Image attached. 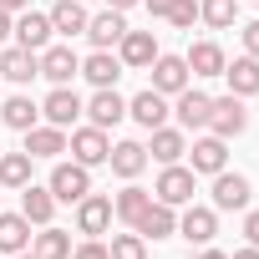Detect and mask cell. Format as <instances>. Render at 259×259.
<instances>
[{
  "label": "cell",
  "instance_id": "obj_22",
  "mask_svg": "<svg viewBox=\"0 0 259 259\" xmlns=\"http://www.w3.org/2000/svg\"><path fill=\"white\" fill-rule=\"evenodd\" d=\"M21 213H26L36 229H46V224L56 219V198H51V188H41V183H26V188H21Z\"/></svg>",
  "mask_w": 259,
  "mask_h": 259
},
{
  "label": "cell",
  "instance_id": "obj_40",
  "mask_svg": "<svg viewBox=\"0 0 259 259\" xmlns=\"http://www.w3.org/2000/svg\"><path fill=\"white\" fill-rule=\"evenodd\" d=\"M16 31V21H11V11H0V46H6V36Z\"/></svg>",
  "mask_w": 259,
  "mask_h": 259
},
{
  "label": "cell",
  "instance_id": "obj_31",
  "mask_svg": "<svg viewBox=\"0 0 259 259\" xmlns=\"http://www.w3.org/2000/svg\"><path fill=\"white\" fill-rule=\"evenodd\" d=\"M31 239H36V244H31L36 259H71V234H66V229H51V224H46V229L31 234Z\"/></svg>",
  "mask_w": 259,
  "mask_h": 259
},
{
  "label": "cell",
  "instance_id": "obj_41",
  "mask_svg": "<svg viewBox=\"0 0 259 259\" xmlns=\"http://www.w3.org/2000/svg\"><path fill=\"white\" fill-rule=\"evenodd\" d=\"M198 259H229V254H224V249H213V244H203V254H198Z\"/></svg>",
  "mask_w": 259,
  "mask_h": 259
},
{
  "label": "cell",
  "instance_id": "obj_34",
  "mask_svg": "<svg viewBox=\"0 0 259 259\" xmlns=\"http://www.w3.org/2000/svg\"><path fill=\"white\" fill-rule=\"evenodd\" d=\"M107 254H112V259H148V239H143L138 229H133V234H112Z\"/></svg>",
  "mask_w": 259,
  "mask_h": 259
},
{
  "label": "cell",
  "instance_id": "obj_44",
  "mask_svg": "<svg viewBox=\"0 0 259 259\" xmlns=\"http://www.w3.org/2000/svg\"><path fill=\"white\" fill-rule=\"evenodd\" d=\"M107 6H112V11H133L138 0H107Z\"/></svg>",
  "mask_w": 259,
  "mask_h": 259
},
{
  "label": "cell",
  "instance_id": "obj_29",
  "mask_svg": "<svg viewBox=\"0 0 259 259\" xmlns=\"http://www.w3.org/2000/svg\"><path fill=\"white\" fill-rule=\"evenodd\" d=\"M31 249V219L26 213H0V254Z\"/></svg>",
  "mask_w": 259,
  "mask_h": 259
},
{
  "label": "cell",
  "instance_id": "obj_36",
  "mask_svg": "<svg viewBox=\"0 0 259 259\" xmlns=\"http://www.w3.org/2000/svg\"><path fill=\"white\" fill-rule=\"evenodd\" d=\"M71 259H112V254L102 239H81V244H71Z\"/></svg>",
  "mask_w": 259,
  "mask_h": 259
},
{
  "label": "cell",
  "instance_id": "obj_46",
  "mask_svg": "<svg viewBox=\"0 0 259 259\" xmlns=\"http://www.w3.org/2000/svg\"><path fill=\"white\" fill-rule=\"evenodd\" d=\"M81 6H87V0H81Z\"/></svg>",
  "mask_w": 259,
  "mask_h": 259
},
{
  "label": "cell",
  "instance_id": "obj_7",
  "mask_svg": "<svg viewBox=\"0 0 259 259\" xmlns=\"http://www.w3.org/2000/svg\"><path fill=\"white\" fill-rule=\"evenodd\" d=\"M249 178L244 173H213V213H234V208H249Z\"/></svg>",
  "mask_w": 259,
  "mask_h": 259
},
{
  "label": "cell",
  "instance_id": "obj_25",
  "mask_svg": "<svg viewBox=\"0 0 259 259\" xmlns=\"http://www.w3.org/2000/svg\"><path fill=\"white\" fill-rule=\"evenodd\" d=\"M148 153L168 168V163H178L183 153H188V138H183V127H153V143H148Z\"/></svg>",
  "mask_w": 259,
  "mask_h": 259
},
{
  "label": "cell",
  "instance_id": "obj_28",
  "mask_svg": "<svg viewBox=\"0 0 259 259\" xmlns=\"http://www.w3.org/2000/svg\"><path fill=\"white\" fill-rule=\"evenodd\" d=\"M0 122H6L11 133H31V127L41 122V107L31 97H11V102H0Z\"/></svg>",
  "mask_w": 259,
  "mask_h": 259
},
{
  "label": "cell",
  "instance_id": "obj_13",
  "mask_svg": "<svg viewBox=\"0 0 259 259\" xmlns=\"http://www.w3.org/2000/svg\"><path fill=\"white\" fill-rule=\"evenodd\" d=\"M16 46H26V51H46L51 46V16H41V11H21V21H16Z\"/></svg>",
  "mask_w": 259,
  "mask_h": 259
},
{
  "label": "cell",
  "instance_id": "obj_27",
  "mask_svg": "<svg viewBox=\"0 0 259 259\" xmlns=\"http://www.w3.org/2000/svg\"><path fill=\"white\" fill-rule=\"evenodd\" d=\"M224 81H229L234 97H254V92H259V61H254V56L229 61V66H224Z\"/></svg>",
  "mask_w": 259,
  "mask_h": 259
},
{
  "label": "cell",
  "instance_id": "obj_18",
  "mask_svg": "<svg viewBox=\"0 0 259 259\" xmlns=\"http://www.w3.org/2000/svg\"><path fill=\"white\" fill-rule=\"evenodd\" d=\"M41 117H46L51 127H76V117H81V97H76L71 87H56V92L41 102Z\"/></svg>",
  "mask_w": 259,
  "mask_h": 259
},
{
  "label": "cell",
  "instance_id": "obj_19",
  "mask_svg": "<svg viewBox=\"0 0 259 259\" xmlns=\"http://www.w3.org/2000/svg\"><path fill=\"white\" fill-rule=\"evenodd\" d=\"M188 158H193V173H208V178H213V173L229 168V143L208 133V138H198V143L188 148Z\"/></svg>",
  "mask_w": 259,
  "mask_h": 259
},
{
  "label": "cell",
  "instance_id": "obj_6",
  "mask_svg": "<svg viewBox=\"0 0 259 259\" xmlns=\"http://www.w3.org/2000/svg\"><path fill=\"white\" fill-rule=\"evenodd\" d=\"M81 112H87L92 127H102V133H107V127H117V122L127 117V102L117 97V87H97L92 102H81Z\"/></svg>",
  "mask_w": 259,
  "mask_h": 259
},
{
  "label": "cell",
  "instance_id": "obj_45",
  "mask_svg": "<svg viewBox=\"0 0 259 259\" xmlns=\"http://www.w3.org/2000/svg\"><path fill=\"white\" fill-rule=\"evenodd\" d=\"M11 259H36V254H26V249H21V254H11Z\"/></svg>",
  "mask_w": 259,
  "mask_h": 259
},
{
  "label": "cell",
  "instance_id": "obj_4",
  "mask_svg": "<svg viewBox=\"0 0 259 259\" xmlns=\"http://www.w3.org/2000/svg\"><path fill=\"white\" fill-rule=\"evenodd\" d=\"M66 153H71V163H81V168H97V163H107V153H112V143H107V133L102 127H76V133L66 138Z\"/></svg>",
  "mask_w": 259,
  "mask_h": 259
},
{
  "label": "cell",
  "instance_id": "obj_39",
  "mask_svg": "<svg viewBox=\"0 0 259 259\" xmlns=\"http://www.w3.org/2000/svg\"><path fill=\"white\" fill-rule=\"evenodd\" d=\"M143 6H148V16H168V11H173V0H143Z\"/></svg>",
  "mask_w": 259,
  "mask_h": 259
},
{
  "label": "cell",
  "instance_id": "obj_8",
  "mask_svg": "<svg viewBox=\"0 0 259 259\" xmlns=\"http://www.w3.org/2000/svg\"><path fill=\"white\" fill-rule=\"evenodd\" d=\"M107 229H112V198H107V193H87V198L76 203V234L102 239Z\"/></svg>",
  "mask_w": 259,
  "mask_h": 259
},
{
  "label": "cell",
  "instance_id": "obj_21",
  "mask_svg": "<svg viewBox=\"0 0 259 259\" xmlns=\"http://www.w3.org/2000/svg\"><path fill=\"white\" fill-rule=\"evenodd\" d=\"M107 163H112V173H117V178H127V183H133V178L148 168V148H143V143H133V138H127V143H112Z\"/></svg>",
  "mask_w": 259,
  "mask_h": 259
},
{
  "label": "cell",
  "instance_id": "obj_17",
  "mask_svg": "<svg viewBox=\"0 0 259 259\" xmlns=\"http://www.w3.org/2000/svg\"><path fill=\"white\" fill-rule=\"evenodd\" d=\"M183 87H188V61H183V56H163V51H158V61H153V92L178 97Z\"/></svg>",
  "mask_w": 259,
  "mask_h": 259
},
{
  "label": "cell",
  "instance_id": "obj_32",
  "mask_svg": "<svg viewBox=\"0 0 259 259\" xmlns=\"http://www.w3.org/2000/svg\"><path fill=\"white\" fill-rule=\"evenodd\" d=\"M31 153L21 148V153H0V188H26L31 183Z\"/></svg>",
  "mask_w": 259,
  "mask_h": 259
},
{
  "label": "cell",
  "instance_id": "obj_38",
  "mask_svg": "<svg viewBox=\"0 0 259 259\" xmlns=\"http://www.w3.org/2000/svg\"><path fill=\"white\" fill-rule=\"evenodd\" d=\"M244 239L259 249V208H249V213H244Z\"/></svg>",
  "mask_w": 259,
  "mask_h": 259
},
{
  "label": "cell",
  "instance_id": "obj_11",
  "mask_svg": "<svg viewBox=\"0 0 259 259\" xmlns=\"http://www.w3.org/2000/svg\"><path fill=\"white\" fill-rule=\"evenodd\" d=\"M0 76L16 81V87H26L31 76H41V56L26 51V46H0Z\"/></svg>",
  "mask_w": 259,
  "mask_h": 259
},
{
  "label": "cell",
  "instance_id": "obj_14",
  "mask_svg": "<svg viewBox=\"0 0 259 259\" xmlns=\"http://www.w3.org/2000/svg\"><path fill=\"white\" fill-rule=\"evenodd\" d=\"M87 36H92V46H97V51H112V46L127 36V11H112V6H107L102 16H92V21H87Z\"/></svg>",
  "mask_w": 259,
  "mask_h": 259
},
{
  "label": "cell",
  "instance_id": "obj_16",
  "mask_svg": "<svg viewBox=\"0 0 259 259\" xmlns=\"http://www.w3.org/2000/svg\"><path fill=\"white\" fill-rule=\"evenodd\" d=\"M183 61H188V76H224V66H229L219 41H193Z\"/></svg>",
  "mask_w": 259,
  "mask_h": 259
},
{
  "label": "cell",
  "instance_id": "obj_20",
  "mask_svg": "<svg viewBox=\"0 0 259 259\" xmlns=\"http://www.w3.org/2000/svg\"><path fill=\"white\" fill-rule=\"evenodd\" d=\"M46 16H51V31H56V36H66V41H71V36H87V21H92L81 0H56Z\"/></svg>",
  "mask_w": 259,
  "mask_h": 259
},
{
  "label": "cell",
  "instance_id": "obj_33",
  "mask_svg": "<svg viewBox=\"0 0 259 259\" xmlns=\"http://www.w3.org/2000/svg\"><path fill=\"white\" fill-rule=\"evenodd\" d=\"M198 21L213 31H229L239 21V0H198Z\"/></svg>",
  "mask_w": 259,
  "mask_h": 259
},
{
  "label": "cell",
  "instance_id": "obj_42",
  "mask_svg": "<svg viewBox=\"0 0 259 259\" xmlns=\"http://www.w3.org/2000/svg\"><path fill=\"white\" fill-rule=\"evenodd\" d=\"M31 0H0V11H26Z\"/></svg>",
  "mask_w": 259,
  "mask_h": 259
},
{
  "label": "cell",
  "instance_id": "obj_26",
  "mask_svg": "<svg viewBox=\"0 0 259 259\" xmlns=\"http://www.w3.org/2000/svg\"><path fill=\"white\" fill-rule=\"evenodd\" d=\"M127 66L112 56V51H92L87 61H81V76L92 81V87H117V76H122Z\"/></svg>",
  "mask_w": 259,
  "mask_h": 259
},
{
  "label": "cell",
  "instance_id": "obj_15",
  "mask_svg": "<svg viewBox=\"0 0 259 259\" xmlns=\"http://www.w3.org/2000/svg\"><path fill=\"white\" fill-rule=\"evenodd\" d=\"M178 234L188 239V244H213V234H219V213L213 208H198V203H188L183 208V219H178Z\"/></svg>",
  "mask_w": 259,
  "mask_h": 259
},
{
  "label": "cell",
  "instance_id": "obj_37",
  "mask_svg": "<svg viewBox=\"0 0 259 259\" xmlns=\"http://www.w3.org/2000/svg\"><path fill=\"white\" fill-rule=\"evenodd\" d=\"M244 56H254V61H259V21H249V26H244Z\"/></svg>",
  "mask_w": 259,
  "mask_h": 259
},
{
  "label": "cell",
  "instance_id": "obj_1",
  "mask_svg": "<svg viewBox=\"0 0 259 259\" xmlns=\"http://www.w3.org/2000/svg\"><path fill=\"white\" fill-rule=\"evenodd\" d=\"M193 193H198V173H193V168H183V163H168V168L158 173V188H153V198H158V203H168V208H183V203H193Z\"/></svg>",
  "mask_w": 259,
  "mask_h": 259
},
{
  "label": "cell",
  "instance_id": "obj_43",
  "mask_svg": "<svg viewBox=\"0 0 259 259\" xmlns=\"http://www.w3.org/2000/svg\"><path fill=\"white\" fill-rule=\"evenodd\" d=\"M229 259H259V249L249 244V249H239V254H229Z\"/></svg>",
  "mask_w": 259,
  "mask_h": 259
},
{
  "label": "cell",
  "instance_id": "obj_3",
  "mask_svg": "<svg viewBox=\"0 0 259 259\" xmlns=\"http://www.w3.org/2000/svg\"><path fill=\"white\" fill-rule=\"evenodd\" d=\"M244 127H249V107H244V97H234V92H229V97H213L208 133L229 143V138H239V133H244Z\"/></svg>",
  "mask_w": 259,
  "mask_h": 259
},
{
  "label": "cell",
  "instance_id": "obj_10",
  "mask_svg": "<svg viewBox=\"0 0 259 259\" xmlns=\"http://www.w3.org/2000/svg\"><path fill=\"white\" fill-rule=\"evenodd\" d=\"M117 61L133 66V71L153 66V61H158V41H153V31H127V36L117 41Z\"/></svg>",
  "mask_w": 259,
  "mask_h": 259
},
{
  "label": "cell",
  "instance_id": "obj_23",
  "mask_svg": "<svg viewBox=\"0 0 259 259\" xmlns=\"http://www.w3.org/2000/svg\"><path fill=\"white\" fill-rule=\"evenodd\" d=\"M133 229H138L143 239H168V234H178V213H173L168 203H158V198H153V203L143 208V219H138Z\"/></svg>",
  "mask_w": 259,
  "mask_h": 259
},
{
  "label": "cell",
  "instance_id": "obj_12",
  "mask_svg": "<svg viewBox=\"0 0 259 259\" xmlns=\"http://www.w3.org/2000/svg\"><path fill=\"white\" fill-rule=\"evenodd\" d=\"M168 112H173V107H168V97H163V92H153V87H148V92H138L133 102H127V117H133L138 127H148V133L168 122Z\"/></svg>",
  "mask_w": 259,
  "mask_h": 259
},
{
  "label": "cell",
  "instance_id": "obj_35",
  "mask_svg": "<svg viewBox=\"0 0 259 259\" xmlns=\"http://www.w3.org/2000/svg\"><path fill=\"white\" fill-rule=\"evenodd\" d=\"M168 21H173L178 31H188V26L198 21V0H173V11H168Z\"/></svg>",
  "mask_w": 259,
  "mask_h": 259
},
{
  "label": "cell",
  "instance_id": "obj_5",
  "mask_svg": "<svg viewBox=\"0 0 259 259\" xmlns=\"http://www.w3.org/2000/svg\"><path fill=\"white\" fill-rule=\"evenodd\" d=\"M41 56V76L51 81V87H71L76 76H81V56L71 51V46H46V51H36Z\"/></svg>",
  "mask_w": 259,
  "mask_h": 259
},
{
  "label": "cell",
  "instance_id": "obj_24",
  "mask_svg": "<svg viewBox=\"0 0 259 259\" xmlns=\"http://www.w3.org/2000/svg\"><path fill=\"white\" fill-rule=\"evenodd\" d=\"M26 153H31V158H56V153H66V127H51V122L41 127V122H36L31 133H26Z\"/></svg>",
  "mask_w": 259,
  "mask_h": 259
},
{
  "label": "cell",
  "instance_id": "obj_9",
  "mask_svg": "<svg viewBox=\"0 0 259 259\" xmlns=\"http://www.w3.org/2000/svg\"><path fill=\"white\" fill-rule=\"evenodd\" d=\"M208 112H213V97H208V92H193V87H183L178 102H173V117H178L183 133H198V127H208Z\"/></svg>",
  "mask_w": 259,
  "mask_h": 259
},
{
  "label": "cell",
  "instance_id": "obj_2",
  "mask_svg": "<svg viewBox=\"0 0 259 259\" xmlns=\"http://www.w3.org/2000/svg\"><path fill=\"white\" fill-rule=\"evenodd\" d=\"M46 188H51L56 203H81V198L92 193V168H81V163H56Z\"/></svg>",
  "mask_w": 259,
  "mask_h": 259
},
{
  "label": "cell",
  "instance_id": "obj_30",
  "mask_svg": "<svg viewBox=\"0 0 259 259\" xmlns=\"http://www.w3.org/2000/svg\"><path fill=\"white\" fill-rule=\"evenodd\" d=\"M148 203H153V193H148V188H138V183H127V188H122V193L112 198V219H122V224H138Z\"/></svg>",
  "mask_w": 259,
  "mask_h": 259
}]
</instances>
